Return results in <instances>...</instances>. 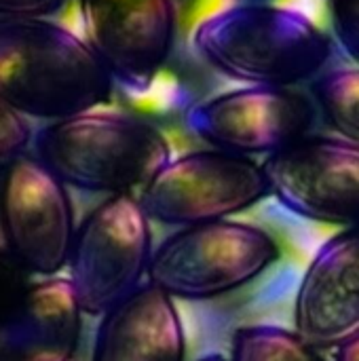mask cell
Returning a JSON list of instances; mask_svg holds the SVG:
<instances>
[{"label":"cell","instance_id":"obj_4","mask_svg":"<svg viewBox=\"0 0 359 361\" xmlns=\"http://www.w3.org/2000/svg\"><path fill=\"white\" fill-rule=\"evenodd\" d=\"M279 254L277 241L254 224L203 222L152 247L146 277L171 300H212L258 279Z\"/></svg>","mask_w":359,"mask_h":361},{"label":"cell","instance_id":"obj_20","mask_svg":"<svg viewBox=\"0 0 359 361\" xmlns=\"http://www.w3.org/2000/svg\"><path fill=\"white\" fill-rule=\"evenodd\" d=\"M336 361H359V338L341 347L336 353Z\"/></svg>","mask_w":359,"mask_h":361},{"label":"cell","instance_id":"obj_2","mask_svg":"<svg viewBox=\"0 0 359 361\" xmlns=\"http://www.w3.org/2000/svg\"><path fill=\"white\" fill-rule=\"evenodd\" d=\"M193 44L220 74L258 87H296L315 78L332 55L330 36L300 11L235 4L205 17Z\"/></svg>","mask_w":359,"mask_h":361},{"label":"cell","instance_id":"obj_17","mask_svg":"<svg viewBox=\"0 0 359 361\" xmlns=\"http://www.w3.org/2000/svg\"><path fill=\"white\" fill-rule=\"evenodd\" d=\"M328 11L339 44L359 66V0H328Z\"/></svg>","mask_w":359,"mask_h":361},{"label":"cell","instance_id":"obj_21","mask_svg":"<svg viewBox=\"0 0 359 361\" xmlns=\"http://www.w3.org/2000/svg\"><path fill=\"white\" fill-rule=\"evenodd\" d=\"M197 361H229L226 357H222V355H218V353H209V355H203L201 360Z\"/></svg>","mask_w":359,"mask_h":361},{"label":"cell","instance_id":"obj_11","mask_svg":"<svg viewBox=\"0 0 359 361\" xmlns=\"http://www.w3.org/2000/svg\"><path fill=\"white\" fill-rule=\"evenodd\" d=\"M294 332L317 351L359 338V226L328 239L309 262L294 300Z\"/></svg>","mask_w":359,"mask_h":361},{"label":"cell","instance_id":"obj_13","mask_svg":"<svg viewBox=\"0 0 359 361\" xmlns=\"http://www.w3.org/2000/svg\"><path fill=\"white\" fill-rule=\"evenodd\" d=\"M91 361H186L176 302L150 283L102 315Z\"/></svg>","mask_w":359,"mask_h":361},{"label":"cell","instance_id":"obj_18","mask_svg":"<svg viewBox=\"0 0 359 361\" xmlns=\"http://www.w3.org/2000/svg\"><path fill=\"white\" fill-rule=\"evenodd\" d=\"M28 288L30 275L0 245V317L23 296Z\"/></svg>","mask_w":359,"mask_h":361},{"label":"cell","instance_id":"obj_3","mask_svg":"<svg viewBox=\"0 0 359 361\" xmlns=\"http://www.w3.org/2000/svg\"><path fill=\"white\" fill-rule=\"evenodd\" d=\"M38 159L59 182L89 192L133 195L171 159L152 123L118 112H80L51 121L32 140Z\"/></svg>","mask_w":359,"mask_h":361},{"label":"cell","instance_id":"obj_14","mask_svg":"<svg viewBox=\"0 0 359 361\" xmlns=\"http://www.w3.org/2000/svg\"><path fill=\"white\" fill-rule=\"evenodd\" d=\"M313 95L328 125L343 140L359 146V66L320 76Z\"/></svg>","mask_w":359,"mask_h":361},{"label":"cell","instance_id":"obj_16","mask_svg":"<svg viewBox=\"0 0 359 361\" xmlns=\"http://www.w3.org/2000/svg\"><path fill=\"white\" fill-rule=\"evenodd\" d=\"M32 144V127L23 114L0 99V167L25 154Z\"/></svg>","mask_w":359,"mask_h":361},{"label":"cell","instance_id":"obj_22","mask_svg":"<svg viewBox=\"0 0 359 361\" xmlns=\"http://www.w3.org/2000/svg\"><path fill=\"white\" fill-rule=\"evenodd\" d=\"M70 361H78V360H70Z\"/></svg>","mask_w":359,"mask_h":361},{"label":"cell","instance_id":"obj_5","mask_svg":"<svg viewBox=\"0 0 359 361\" xmlns=\"http://www.w3.org/2000/svg\"><path fill=\"white\" fill-rule=\"evenodd\" d=\"M152 254L150 218L135 195H112L76 226L68 283L83 315L102 317L131 296Z\"/></svg>","mask_w":359,"mask_h":361},{"label":"cell","instance_id":"obj_8","mask_svg":"<svg viewBox=\"0 0 359 361\" xmlns=\"http://www.w3.org/2000/svg\"><path fill=\"white\" fill-rule=\"evenodd\" d=\"M269 195L292 214L359 226V146L343 137H303L262 163Z\"/></svg>","mask_w":359,"mask_h":361},{"label":"cell","instance_id":"obj_10","mask_svg":"<svg viewBox=\"0 0 359 361\" xmlns=\"http://www.w3.org/2000/svg\"><path fill=\"white\" fill-rule=\"evenodd\" d=\"M85 42L112 82L146 93L176 42L174 0H78Z\"/></svg>","mask_w":359,"mask_h":361},{"label":"cell","instance_id":"obj_19","mask_svg":"<svg viewBox=\"0 0 359 361\" xmlns=\"http://www.w3.org/2000/svg\"><path fill=\"white\" fill-rule=\"evenodd\" d=\"M66 0H0V17H47L57 13Z\"/></svg>","mask_w":359,"mask_h":361},{"label":"cell","instance_id":"obj_1","mask_svg":"<svg viewBox=\"0 0 359 361\" xmlns=\"http://www.w3.org/2000/svg\"><path fill=\"white\" fill-rule=\"evenodd\" d=\"M112 78L91 47L47 17H0V99L59 121L106 104Z\"/></svg>","mask_w":359,"mask_h":361},{"label":"cell","instance_id":"obj_7","mask_svg":"<svg viewBox=\"0 0 359 361\" xmlns=\"http://www.w3.org/2000/svg\"><path fill=\"white\" fill-rule=\"evenodd\" d=\"M76 233L68 186L38 159L21 154L0 167V237L13 260L36 277L68 264Z\"/></svg>","mask_w":359,"mask_h":361},{"label":"cell","instance_id":"obj_12","mask_svg":"<svg viewBox=\"0 0 359 361\" xmlns=\"http://www.w3.org/2000/svg\"><path fill=\"white\" fill-rule=\"evenodd\" d=\"M83 317L66 279L47 277L30 283L0 317V361L74 360Z\"/></svg>","mask_w":359,"mask_h":361},{"label":"cell","instance_id":"obj_9","mask_svg":"<svg viewBox=\"0 0 359 361\" xmlns=\"http://www.w3.org/2000/svg\"><path fill=\"white\" fill-rule=\"evenodd\" d=\"M313 102L288 87L248 85L195 104L188 129L216 150L254 157L273 154L309 135Z\"/></svg>","mask_w":359,"mask_h":361},{"label":"cell","instance_id":"obj_6","mask_svg":"<svg viewBox=\"0 0 359 361\" xmlns=\"http://www.w3.org/2000/svg\"><path fill=\"white\" fill-rule=\"evenodd\" d=\"M269 197V184L250 157L224 150H195L169 159L140 190L150 222L193 226L229 220Z\"/></svg>","mask_w":359,"mask_h":361},{"label":"cell","instance_id":"obj_15","mask_svg":"<svg viewBox=\"0 0 359 361\" xmlns=\"http://www.w3.org/2000/svg\"><path fill=\"white\" fill-rule=\"evenodd\" d=\"M229 361H326L296 332L277 326H245L233 334Z\"/></svg>","mask_w":359,"mask_h":361}]
</instances>
